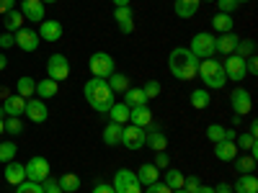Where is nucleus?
Masks as SVG:
<instances>
[{
	"label": "nucleus",
	"instance_id": "nucleus-1",
	"mask_svg": "<svg viewBox=\"0 0 258 193\" xmlns=\"http://www.w3.org/2000/svg\"><path fill=\"white\" fill-rule=\"evenodd\" d=\"M85 101H88V106L93 111L98 114H109V109L114 106V93L109 88V82H106L103 77H91L88 82H85Z\"/></svg>",
	"mask_w": 258,
	"mask_h": 193
},
{
	"label": "nucleus",
	"instance_id": "nucleus-2",
	"mask_svg": "<svg viewBox=\"0 0 258 193\" xmlns=\"http://www.w3.org/2000/svg\"><path fill=\"white\" fill-rule=\"evenodd\" d=\"M168 67H170V72H173V77H178V80L188 82V80H194V77H197V70H199V59L194 57L188 49H183V47H176L173 52H170V57H168Z\"/></svg>",
	"mask_w": 258,
	"mask_h": 193
},
{
	"label": "nucleus",
	"instance_id": "nucleus-3",
	"mask_svg": "<svg viewBox=\"0 0 258 193\" xmlns=\"http://www.w3.org/2000/svg\"><path fill=\"white\" fill-rule=\"evenodd\" d=\"M202 75V82L207 85V88L212 90H217V88H225V82H227V75H225V67H222V62L220 59H199V70H197V77Z\"/></svg>",
	"mask_w": 258,
	"mask_h": 193
},
{
	"label": "nucleus",
	"instance_id": "nucleus-4",
	"mask_svg": "<svg viewBox=\"0 0 258 193\" xmlns=\"http://www.w3.org/2000/svg\"><path fill=\"white\" fill-rule=\"evenodd\" d=\"M188 52L197 57V59H209V57H214V54H217V52H214V36H212L209 31L194 34V36H191V47H188Z\"/></svg>",
	"mask_w": 258,
	"mask_h": 193
},
{
	"label": "nucleus",
	"instance_id": "nucleus-5",
	"mask_svg": "<svg viewBox=\"0 0 258 193\" xmlns=\"http://www.w3.org/2000/svg\"><path fill=\"white\" fill-rule=\"evenodd\" d=\"M88 67L93 72V77H109L111 72H116V64H114V57L111 54H106V52H96L91 54V62H88Z\"/></svg>",
	"mask_w": 258,
	"mask_h": 193
},
{
	"label": "nucleus",
	"instance_id": "nucleus-6",
	"mask_svg": "<svg viewBox=\"0 0 258 193\" xmlns=\"http://www.w3.org/2000/svg\"><path fill=\"white\" fill-rule=\"evenodd\" d=\"M47 75L54 80V82H62L70 77V62L64 54H52L47 59Z\"/></svg>",
	"mask_w": 258,
	"mask_h": 193
},
{
	"label": "nucleus",
	"instance_id": "nucleus-7",
	"mask_svg": "<svg viewBox=\"0 0 258 193\" xmlns=\"http://www.w3.org/2000/svg\"><path fill=\"white\" fill-rule=\"evenodd\" d=\"M145 137H147V129H142V126L129 124V126L121 129V144L126 149H142L145 147Z\"/></svg>",
	"mask_w": 258,
	"mask_h": 193
},
{
	"label": "nucleus",
	"instance_id": "nucleus-8",
	"mask_svg": "<svg viewBox=\"0 0 258 193\" xmlns=\"http://www.w3.org/2000/svg\"><path fill=\"white\" fill-rule=\"evenodd\" d=\"M230 106H232V114L235 116H248L250 109H253V101H250V93L245 88H235L232 95H230Z\"/></svg>",
	"mask_w": 258,
	"mask_h": 193
},
{
	"label": "nucleus",
	"instance_id": "nucleus-9",
	"mask_svg": "<svg viewBox=\"0 0 258 193\" xmlns=\"http://www.w3.org/2000/svg\"><path fill=\"white\" fill-rule=\"evenodd\" d=\"M222 67H225L227 80H232V82H243V77L248 75V70H245V59L238 57V54H230V57L222 62Z\"/></svg>",
	"mask_w": 258,
	"mask_h": 193
},
{
	"label": "nucleus",
	"instance_id": "nucleus-10",
	"mask_svg": "<svg viewBox=\"0 0 258 193\" xmlns=\"http://www.w3.org/2000/svg\"><path fill=\"white\" fill-rule=\"evenodd\" d=\"M26 167V180H34V183H41L44 178H49V162L41 157V155H36V157H31L29 160V165H24Z\"/></svg>",
	"mask_w": 258,
	"mask_h": 193
},
{
	"label": "nucleus",
	"instance_id": "nucleus-11",
	"mask_svg": "<svg viewBox=\"0 0 258 193\" xmlns=\"http://www.w3.org/2000/svg\"><path fill=\"white\" fill-rule=\"evenodd\" d=\"M21 13H24L26 21H34V24H41L44 16H47L41 0H21Z\"/></svg>",
	"mask_w": 258,
	"mask_h": 193
},
{
	"label": "nucleus",
	"instance_id": "nucleus-12",
	"mask_svg": "<svg viewBox=\"0 0 258 193\" xmlns=\"http://www.w3.org/2000/svg\"><path fill=\"white\" fill-rule=\"evenodd\" d=\"M39 34L34 29H18L16 31V44L24 49V52H36L39 49Z\"/></svg>",
	"mask_w": 258,
	"mask_h": 193
},
{
	"label": "nucleus",
	"instance_id": "nucleus-13",
	"mask_svg": "<svg viewBox=\"0 0 258 193\" xmlns=\"http://www.w3.org/2000/svg\"><path fill=\"white\" fill-rule=\"evenodd\" d=\"M34 124H44L47 121V116H49V111H47V106L41 103V101H36V98H26V111H24Z\"/></svg>",
	"mask_w": 258,
	"mask_h": 193
},
{
	"label": "nucleus",
	"instance_id": "nucleus-14",
	"mask_svg": "<svg viewBox=\"0 0 258 193\" xmlns=\"http://www.w3.org/2000/svg\"><path fill=\"white\" fill-rule=\"evenodd\" d=\"M39 39H44V41L62 39V24H59V21H52V18H44V21H41V26H39Z\"/></svg>",
	"mask_w": 258,
	"mask_h": 193
},
{
	"label": "nucleus",
	"instance_id": "nucleus-15",
	"mask_svg": "<svg viewBox=\"0 0 258 193\" xmlns=\"http://www.w3.org/2000/svg\"><path fill=\"white\" fill-rule=\"evenodd\" d=\"M135 183H140L137 180V173H132V170H126V167L116 170V175H114V190L116 193H124L126 188H132Z\"/></svg>",
	"mask_w": 258,
	"mask_h": 193
},
{
	"label": "nucleus",
	"instance_id": "nucleus-16",
	"mask_svg": "<svg viewBox=\"0 0 258 193\" xmlns=\"http://www.w3.org/2000/svg\"><path fill=\"white\" fill-rule=\"evenodd\" d=\"M0 109H3L6 116H21V114L26 111V98H21L18 93H13V95H8V98L3 101V106H0Z\"/></svg>",
	"mask_w": 258,
	"mask_h": 193
},
{
	"label": "nucleus",
	"instance_id": "nucleus-17",
	"mask_svg": "<svg viewBox=\"0 0 258 193\" xmlns=\"http://www.w3.org/2000/svg\"><path fill=\"white\" fill-rule=\"evenodd\" d=\"M6 180L11 183V185H21L26 180V167L21 165V162H16V160H11V162H6Z\"/></svg>",
	"mask_w": 258,
	"mask_h": 193
},
{
	"label": "nucleus",
	"instance_id": "nucleus-18",
	"mask_svg": "<svg viewBox=\"0 0 258 193\" xmlns=\"http://www.w3.org/2000/svg\"><path fill=\"white\" fill-rule=\"evenodd\" d=\"M238 41H240V36H235L232 31H230V34H222V36H214V52L232 54L235 47H238Z\"/></svg>",
	"mask_w": 258,
	"mask_h": 193
},
{
	"label": "nucleus",
	"instance_id": "nucleus-19",
	"mask_svg": "<svg viewBox=\"0 0 258 193\" xmlns=\"http://www.w3.org/2000/svg\"><path fill=\"white\" fill-rule=\"evenodd\" d=\"M132 8L129 6H121V8H116L114 11V18H116V24H119V29H121V34H132L135 31V21H132Z\"/></svg>",
	"mask_w": 258,
	"mask_h": 193
},
{
	"label": "nucleus",
	"instance_id": "nucleus-20",
	"mask_svg": "<svg viewBox=\"0 0 258 193\" xmlns=\"http://www.w3.org/2000/svg\"><path fill=\"white\" fill-rule=\"evenodd\" d=\"M137 180H140V185H153V183L160 180V170H158L153 162H145V165H140Z\"/></svg>",
	"mask_w": 258,
	"mask_h": 193
},
{
	"label": "nucleus",
	"instance_id": "nucleus-21",
	"mask_svg": "<svg viewBox=\"0 0 258 193\" xmlns=\"http://www.w3.org/2000/svg\"><path fill=\"white\" fill-rule=\"evenodd\" d=\"M232 193H258V178L253 173H245L235 180L232 185Z\"/></svg>",
	"mask_w": 258,
	"mask_h": 193
},
{
	"label": "nucleus",
	"instance_id": "nucleus-22",
	"mask_svg": "<svg viewBox=\"0 0 258 193\" xmlns=\"http://www.w3.org/2000/svg\"><path fill=\"white\" fill-rule=\"evenodd\" d=\"M129 121H132L135 126H142L147 129L150 124H153V111L147 109V106H137V109L129 111Z\"/></svg>",
	"mask_w": 258,
	"mask_h": 193
},
{
	"label": "nucleus",
	"instance_id": "nucleus-23",
	"mask_svg": "<svg viewBox=\"0 0 258 193\" xmlns=\"http://www.w3.org/2000/svg\"><path fill=\"white\" fill-rule=\"evenodd\" d=\"M145 147H150L153 152H165V147H168V139L163 132H158V129H150L147 137H145Z\"/></svg>",
	"mask_w": 258,
	"mask_h": 193
},
{
	"label": "nucleus",
	"instance_id": "nucleus-24",
	"mask_svg": "<svg viewBox=\"0 0 258 193\" xmlns=\"http://www.w3.org/2000/svg\"><path fill=\"white\" fill-rule=\"evenodd\" d=\"M214 155H217V160H222V162H232L235 157H238V147H235V142H217L214 144Z\"/></svg>",
	"mask_w": 258,
	"mask_h": 193
},
{
	"label": "nucleus",
	"instance_id": "nucleus-25",
	"mask_svg": "<svg viewBox=\"0 0 258 193\" xmlns=\"http://www.w3.org/2000/svg\"><path fill=\"white\" fill-rule=\"evenodd\" d=\"M106 82H109V88H111V93L116 95V93H126L132 85H129V77L124 75V72H111L109 77H106Z\"/></svg>",
	"mask_w": 258,
	"mask_h": 193
},
{
	"label": "nucleus",
	"instance_id": "nucleus-26",
	"mask_svg": "<svg viewBox=\"0 0 258 193\" xmlns=\"http://www.w3.org/2000/svg\"><path fill=\"white\" fill-rule=\"evenodd\" d=\"M199 6H202V0H176V16H181V18H191V16H197V11H199Z\"/></svg>",
	"mask_w": 258,
	"mask_h": 193
},
{
	"label": "nucleus",
	"instance_id": "nucleus-27",
	"mask_svg": "<svg viewBox=\"0 0 258 193\" xmlns=\"http://www.w3.org/2000/svg\"><path fill=\"white\" fill-rule=\"evenodd\" d=\"M24 13H21V11H8L6 13V18H3V26H6V31H11V34H16L18 29H24Z\"/></svg>",
	"mask_w": 258,
	"mask_h": 193
},
{
	"label": "nucleus",
	"instance_id": "nucleus-28",
	"mask_svg": "<svg viewBox=\"0 0 258 193\" xmlns=\"http://www.w3.org/2000/svg\"><path fill=\"white\" fill-rule=\"evenodd\" d=\"M121 129H124L121 124H114V121H111L109 126L103 129V142L109 144V147H116V144H121Z\"/></svg>",
	"mask_w": 258,
	"mask_h": 193
},
{
	"label": "nucleus",
	"instance_id": "nucleus-29",
	"mask_svg": "<svg viewBox=\"0 0 258 193\" xmlns=\"http://www.w3.org/2000/svg\"><path fill=\"white\" fill-rule=\"evenodd\" d=\"M232 167L238 175H245V173H253L255 170V157L253 155H243V157H235L232 160Z\"/></svg>",
	"mask_w": 258,
	"mask_h": 193
},
{
	"label": "nucleus",
	"instance_id": "nucleus-30",
	"mask_svg": "<svg viewBox=\"0 0 258 193\" xmlns=\"http://www.w3.org/2000/svg\"><path fill=\"white\" fill-rule=\"evenodd\" d=\"M129 111H132V109H129L126 103H116V101H114V106L109 109V116H111L114 124H121V126H124V124L129 121Z\"/></svg>",
	"mask_w": 258,
	"mask_h": 193
},
{
	"label": "nucleus",
	"instance_id": "nucleus-31",
	"mask_svg": "<svg viewBox=\"0 0 258 193\" xmlns=\"http://www.w3.org/2000/svg\"><path fill=\"white\" fill-rule=\"evenodd\" d=\"M16 93H18L21 98L36 95V82H34V77H18V80H16Z\"/></svg>",
	"mask_w": 258,
	"mask_h": 193
},
{
	"label": "nucleus",
	"instance_id": "nucleus-32",
	"mask_svg": "<svg viewBox=\"0 0 258 193\" xmlns=\"http://www.w3.org/2000/svg\"><path fill=\"white\" fill-rule=\"evenodd\" d=\"M232 26H235V21H232V16H227V13H217V16L212 18V29L220 31V34H230Z\"/></svg>",
	"mask_w": 258,
	"mask_h": 193
},
{
	"label": "nucleus",
	"instance_id": "nucleus-33",
	"mask_svg": "<svg viewBox=\"0 0 258 193\" xmlns=\"http://www.w3.org/2000/svg\"><path fill=\"white\" fill-rule=\"evenodd\" d=\"M183 180H186V175L181 173V170H176V167H168L165 170V185L170 188V190H178V188H183Z\"/></svg>",
	"mask_w": 258,
	"mask_h": 193
},
{
	"label": "nucleus",
	"instance_id": "nucleus-34",
	"mask_svg": "<svg viewBox=\"0 0 258 193\" xmlns=\"http://www.w3.org/2000/svg\"><path fill=\"white\" fill-rule=\"evenodd\" d=\"M36 95L39 98H54L57 95V82L52 77H44L36 82Z\"/></svg>",
	"mask_w": 258,
	"mask_h": 193
},
{
	"label": "nucleus",
	"instance_id": "nucleus-35",
	"mask_svg": "<svg viewBox=\"0 0 258 193\" xmlns=\"http://www.w3.org/2000/svg\"><path fill=\"white\" fill-rule=\"evenodd\" d=\"M126 106H129V109H137V106H147V98H145V93H142V88H129L126 93Z\"/></svg>",
	"mask_w": 258,
	"mask_h": 193
},
{
	"label": "nucleus",
	"instance_id": "nucleus-36",
	"mask_svg": "<svg viewBox=\"0 0 258 193\" xmlns=\"http://www.w3.org/2000/svg\"><path fill=\"white\" fill-rule=\"evenodd\" d=\"M59 188H62V193H75V190L80 188V178H78L75 173L62 175V178H59Z\"/></svg>",
	"mask_w": 258,
	"mask_h": 193
},
{
	"label": "nucleus",
	"instance_id": "nucleus-37",
	"mask_svg": "<svg viewBox=\"0 0 258 193\" xmlns=\"http://www.w3.org/2000/svg\"><path fill=\"white\" fill-rule=\"evenodd\" d=\"M212 103V95L207 93V90H194L191 93V106H194V109H207V106Z\"/></svg>",
	"mask_w": 258,
	"mask_h": 193
},
{
	"label": "nucleus",
	"instance_id": "nucleus-38",
	"mask_svg": "<svg viewBox=\"0 0 258 193\" xmlns=\"http://www.w3.org/2000/svg\"><path fill=\"white\" fill-rule=\"evenodd\" d=\"M207 139H209L212 144L225 142V126H222V124H209V126H207Z\"/></svg>",
	"mask_w": 258,
	"mask_h": 193
},
{
	"label": "nucleus",
	"instance_id": "nucleus-39",
	"mask_svg": "<svg viewBox=\"0 0 258 193\" xmlns=\"http://www.w3.org/2000/svg\"><path fill=\"white\" fill-rule=\"evenodd\" d=\"M232 54H238V57H243V59L253 57V54H255V41H250V39L238 41V47H235V52H232Z\"/></svg>",
	"mask_w": 258,
	"mask_h": 193
},
{
	"label": "nucleus",
	"instance_id": "nucleus-40",
	"mask_svg": "<svg viewBox=\"0 0 258 193\" xmlns=\"http://www.w3.org/2000/svg\"><path fill=\"white\" fill-rule=\"evenodd\" d=\"M16 160V142L6 139V142H0V162H11Z\"/></svg>",
	"mask_w": 258,
	"mask_h": 193
},
{
	"label": "nucleus",
	"instance_id": "nucleus-41",
	"mask_svg": "<svg viewBox=\"0 0 258 193\" xmlns=\"http://www.w3.org/2000/svg\"><path fill=\"white\" fill-rule=\"evenodd\" d=\"M3 124H6V132L8 134H21V132H24V124H21V119L18 116H8V119H3Z\"/></svg>",
	"mask_w": 258,
	"mask_h": 193
},
{
	"label": "nucleus",
	"instance_id": "nucleus-42",
	"mask_svg": "<svg viewBox=\"0 0 258 193\" xmlns=\"http://www.w3.org/2000/svg\"><path fill=\"white\" fill-rule=\"evenodd\" d=\"M142 93H145L147 101H150V98H158V95H160V82H158V80H147V82L142 85Z\"/></svg>",
	"mask_w": 258,
	"mask_h": 193
},
{
	"label": "nucleus",
	"instance_id": "nucleus-43",
	"mask_svg": "<svg viewBox=\"0 0 258 193\" xmlns=\"http://www.w3.org/2000/svg\"><path fill=\"white\" fill-rule=\"evenodd\" d=\"M16 193H44L41 183H34V180H24L21 185H16Z\"/></svg>",
	"mask_w": 258,
	"mask_h": 193
},
{
	"label": "nucleus",
	"instance_id": "nucleus-44",
	"mask_svg": "<svg viewBox=\"0 0 258 193\" xmlns=\"http://www.w3.org/2000/svg\"><path fill=\"white\" fill-rule=\"evenodd\" d=\"M235 147H238V149H248V152H250V149L255 147V137H250V134H238V137H235Z\"/></svg>",
	"mask_w": 258,
	"mask_h": 193
},
{
	"label": "nucleus",
	"instance_id": "nucleus-45",
	"mask_svg": "<svg viewBox=\"0 0 258 193\" xmlns=\"http://www.w3.org/2000/svg\"><path fill=\"white\" fill-rule=\"evenodd\" d=\"M41 188H44V193H62L57 178H44V180H41Z\"/></svg>",
	"mask_w": 258,
	"mask_h": 193
},
{
	"label": "nucleus",
	"instance_id": "nucleus-46",
	"mask_svg": "<svg viewBox=\"0 0 258 193\" xmlns=\"http://www.w3.org/2000/svg\"><path fill=\"white\" fill-rule=\"evenodd\" d=\"M202 185V180H199V175H188L186 180H183V190L186 193H197V188Z\"/></svg>",
	"mask_w": 258,
	"mask_h": 193
},
{
	"label": "nucleus",
	"instance_id": "nucleus-47",
	"mask_svg": "<svg viewBox=\"0 0 258 193\" xmlns=\"http://www.w3.org/2000/svg\"><path fill=\"white\" fill-rule=\"evenodd\" d=\"M217 6H220V13H227V16H232L235 11H238V3H235V0H217Z\"/></svg>",
	"mask_w": 258,
	"mask_h": 193
},
{
	"label": "nucleus",
	"instance_id": "nucleus-48",
	"mask_svg": "<svg viewBox=\"0 0 258 193\" xmlns=\"http://www.w3.org/2000/svg\"><path fill=\"white\" fill-rule=\"evenodd\" d=\"M153 165H155L158 170H160V167L168 170V167H170V157H168L165 152H155V162H153Z\"/></svg>",
	"mask_w": 258,
	"mask_h": 193
},
{
	"label": "nucleus",
	"instance_id": "nucleus-49",
	"mask_svg": "<svg viewBox=\"0 0 258 193\" xmlns=\"http://www.w3.org/2000/svg\"><path fill=\"white\" fill-rule=\"evenodd\" d=\"M13 44H16V34L6 31L3 36H0V47H3V49H8V47H13Z\"/></svg>",
	"mask_w": 258,
	"mask_h": 193
},
{
	"label": "nucleus",
	"instance_id": "nucleus-50",
	"mask_svg": "<svg viewBox=\"0 0 258 193\" xmlns=\"http://www.w3.org/2000/svg\"><path fill=\"white\" fill-rule=\"evenodd\" d=\"M145 193H173L165 183H153V185H147V190Z\"/></svg>",
	"mask_w": 258,
	"mask_h": 193
},
{
	"label": "nucleus",
	"instance_id": "nucleus-51",
	"mask_svg": "<svg viewBox=\"0 0 258 193\" xmlns=\"http://www.w3.org/2000/svg\"><path fill=\"white\" fill-rule=\"evenodd\" d=\"M245 70H248V75H258V59H255V54L245 59Z\"/></svg>",
	"mask_w": 258,
	"mask_h": 193
},
{
	"label": "nucleus",
	"instance_id": "nucleus-52",
	"mask_svg": "<svg viewBox=\"0 0 258 193\" xmlns=\"http://www.w3.org/2000/svg\"><path fill=\"white\" fill-rule=\"evenodd\" d=\"M91 193H116V190H114V185H106V183H98V185H96V188H93Z\"/></svg>",
	"mask_w": 258,
	"mask_h": 193
},
{
	"label": "nucleus",
	"instance_id": "nucleus-53",
	"mask_svg": "<svg viewBox=\"0 0 258 193\" xmlns=\"http://www.w3.org/2000/svg\"><path fill=\"white\" fill-rule=\"evenodd\" d=\"M16 8V0H0V13H8Z\"/></svg>",
	"mask_w": 258,
	"mask_h": 193
},
{
	"label": "nucleus",
	"instance_id": "nucleus-54",
	"mask_svg": "<svg viewBox=\"0 0 258 193\" xmlns=\"http://www.w3.org/2000/svg\"><path fill=\"white\" fill-rule=\"evenodd\" d=\"M214 188V193H232V185H227V183H220V185H212Z\"/></svg>",
	"mask_w": 258,
	"mask_h": 193
},
{
	"label": "nucleus",
	"instance_id": "nucleus-55",
	"mask_svg": "<svg viewBox=\"0 0 258 193\" xmlns=\"http://www.w3.org/2000/svg\"><path fill=\"white\" fill-rule=\"evenodd\" d=\"M235 137H238L235 129H225V142H235Z\"/></svg>",
	"mask_w": 258,
	"mask_h": 193
},
{
	"label": "nucleus",
	"instance_id": "nucleus-56",
	"mask_svg": "<svg viewBox=\"0 0 258 193\" xmlns=\"http://www.w3.org/2000/svg\"><path fill=\"white\" fill-rule=\"evenodd\" d=\"M248 134H250V137H258V124H255V121H250V129H248Z\"/></svg>",
	"mask_w": 258,
	"mask_h": 193
},
{
	"label": "nucleus",
	"instance_id": "nucleus-57",
	"mask_svg": "<svg viewBox=\"0 0 258 193\" xmlns=\"http://www.w3.org/2000/svg\"><path fill=\"white\" fill-rule=\"evenodd\" d=\"M197 193H214V188H212V185H199Z\"/></svg>",
	"mask_w": 258,
	"mask_h": 193
},
{
	"label": "nucleus",
	"instance_id": "nucleus-58",
	"mask_svg": "<svg viewBox=\"0 0 258 193\" xmlns=\"http://www.w3.org/2000/svg\"><path fill=\"white\" fill-rule=\"evenodd\" d=\"M6 67H8V57L0 54V70H6Z\"/></svg>",
	"mask_w": 258,
	"mask_h": 193
},
{
	"label": "nucleus",
	"instance_id": "nucleus-59",
	"mask_svg": "<svg viewBox=\"0 0 258 193\" xmlns=\"http://www.w3.org/2000/svg\"><path fill=\"white\" fill-rule=\"evenodd\" d=\"M129 3H132V0H114V6H116V8H121V6H129Z\"/></svg>",
	"mask_w": 258,
	"mask_h": 193
},
{
	"label": "nucleus",
	"instance_id": "nucleus-60",
	"mask_svg": "<svg viewBox=\"0 0 258 193\" xmlns=\"http://www.w3.org/2000/svg\"><path fill=\"white\" fill-rule=\"evenodd\" d=\"M6 132V124H3V116H0V134Z\"/></svg>",
	"mask_w": 258,
	"mask_h": 193
},
{
	"label": "nucleus",
	"instance_id": "nucleus-61",
	"mask_svg": "<svg viewBox=\"0 0 258 193\" xmlns=\"http://www.w3.org/2000/svg\"><path fill=\"white\" fill-rule=\"evenodd\" d=\"M235 3H238V6H240V3H250V0H235Z\"/></svg>",
	"mask_w": 258,
	"mask_h": 193
},
{
	"label": "nucleus",
	"instance_id": "nucleus-62",
	"mask_svg": "<svg viewBox=\"0 0 258 193\" xmlns=\"http://www.w3.org/2000/svg\"><path fill=\"white\" fill-rule=\"evenodd\" d=\"M202 3H217V0H202Z\"/></svg>",
	"mask_w": 258,
	"mask_h": 193
},
{
	"label": "nucleus",
	"instance_id": "nucleus-63",
	"mask_svg": "<svg viewBox=\"0 0 258 193\" xmlns=\"http://www.w3.org/2000/svg\"><path fill=\"white\" fill-rule=\"evenodd\" d=\"M41 3H57V0H41Z\"/></svg>",
	"mask_w": 258,
	"mask_h": 193
},
{
	"label": "nucleus",
	"instance_id": "nucleus-64",
	"mask_svg": "<svg viewBox=\"0 0 258 193\" xmlns=\"http://www.w3.org/2000/svg\"><path fill=\"white\" fill-rule=\"evenodd\" d=\"M173 193H186V190H183V188H178V190H173Z\"/></svg>",
	"mask_w": 258,
	"mask_h": 193
}]
</instances>
